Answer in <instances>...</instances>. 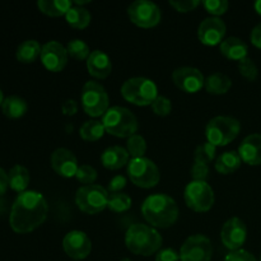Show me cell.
I'll use <instances>...</instances> for the list:
<instances>
[{
	"mask_svg": "<svg viewBox=\"0 0 261 261\" xmlns=\"http://www.w3.org/2000/svg\"><path fill=\"white\" fill-rule=\"evenodd\" d=\"M82 107L91 117L103 116L110 109V99L106 89L101 83L94 81L87 82L81 94Z\"/></svg>",
	"mask_w": 261,
	"mask_h": 261,
	"instance_id": "obj_7",
	"label": "cell"
},
{
	"mask_svg": "<svg viewBox=\"0 0 261 261\" xmlns=\"http://www.w3.org/2000/svg\"><path fill=\"white\" fill-rule=\"evenodd\" d=\"M241 124L231 116H216L205 126V137L214 147H224L233 142L240 134Z\"/></svg>",
	"mask_w": 261,
	"mask_h": 261,
	"instance_id": "obj_6",
	"label": "cell"
},
{
	"mask_svg": "<svg viewBox=\"0 0 261 261\" xmlns=\"http://www.w3.org/2000/svg\"><path fill=\"white\" fill-rule=\"evenodd\" d=\"M221 54L229 60L241 61L249 55V47L239 37H229L221 43Z\"/></svg>",
	"mask_w": 261,
	"mask_h": 261,
	"instance_id": "obj_22",
	"label": "cell"
},
{
	"mask_svg": "<svg viewBox=\"0 0 261 261\" xmlns=\"http://www.w3.org/2000/svg\"><path fill=\"white\" fill-rule=\"evenodd\" d=\"M247 237L246 224L242 219L233 217L223 224L221 231V240L224 246L231 251L241 250Z\"/></svg>",
	"mask_w": 261,
	"mask_h": 261,
	"instance_id": "obj_13",
	"label": "cell"
},
{
	"mask_svg": "<svg viewBox=\"0 0 261 261\" xmlns=\"http://www.w3.org/2000/svg\"><path fill=\"white\" fill-rule=\"evenodd\" d=\"M213 246L211 240L204 234L190 236L180 250V261H211Z\"/></svg>",
	"mask_w": 261,
	"mask_h": 261,
	"instance_id": "obj_12",
	"label": "cell"
},
{
	"mask_svg": "<svg viewBox=\"0 0 261 261\" xmlns=\"http://www.w3.org/2000/svg\"><path fill=\"white\" fill-rule=\"evenodd\" d=\"M216 153L217 147H214V145L211 144L209 142H205L196 147L195 153H194V161L198 163H205V165H209V163L216 158Z\"/></svg>",
	"mask_w": 261,
	"mask_h": 261,
	"instance_id": "obj_34",
	"label": "cell"
},
{
	"mask_svg": "<svg viewBox=\"0 0 261 261\" xmlns=\"http://www.w3.org/2000/svg\"><path fill=\"white\" fill-rule=\"evenodd\" d=\"M3 114L9 119H18L22 117L27 112L28 105L25 99H23L19 96H9L4 98V102L2 105Z\"/></svg>",
	"mask_w": 261,
	"mask_h": 261,
	"instance_id": "obj_26",
	"label": "cell"
},
{
	"mask_svg": "<svg viewBox=\"0 0 261 261\" xmlns=\"http://www.w3.org/2000/svg\"><path fill=\"white\" fill-rule=\"evenodd\" d=\"M37 7L43 14L50 17H61L68 13L71 8V2L69 0H38Z\"/></svg>",
	"mask_w": 261,
	"mask_h": 261,
	"instance_id": "obj_29",
	"label": "cell"
},
{
	"mask_svg": "<svg viewBox=\"0 0 261 261\" xmlns=\"http://www.w3.org/2000/svg\"><path fill=\"white\" fill-rule=\"evenodd\" d=\"M105 133L106 130H105L103 124L98 120H88L79 129V135L82 139L87 142H97L103 137Z\"/></svg>",
	"mask_w": 261,
	"mask_h": 261,
	"instance_id": "obj_30",
	"label": "cell"
},
{
	"mask_svg": "<svg viewBox=\"0 0 261 261\" xmlns=\"http://www.w3.org/2000/svg\"><path fill=\"white\" fill-rule=\"evenodd\" d=\"M102 124L106 133L117 138H130L138 132L137 116L126 107H110L102 116Z\"/></svg>",
	"mask_w": 261,
	"mask_h": 261,
	"instance_id": "obj_4",
	"label": "cell"
},
{
	"mask_svg": "<svg viewBox=\"0 0 261 261\" xmlns=\"http://www.w3.org/2000/svg\"><path fill=\"white\" fill-rule=\"evenodd\" d=\"M121 94L127 102L137 106H152L158 97V88L152 79L144 76H134L124 82Z\"/></svg>",
	"mask_w": 261,
	"mask_h": 261,
	"instance_id": "obj_5",
	"label": "cell"
},
{
	"mask_svg": "<svg viewBox=\"0 0 261 261\" xmlns=\"http://www.w3.org/2000/svg\"><path fill=\"white\" fill-rule=\"evenodd\" d=\"M209 176V166L205 163L195 162L191 167V177L193 181H205Z\"/></svg>",
	"mask_w": 261,
	"mask_h": 261,
	"instance_id": "obj_40",
	"label": "cell"
},
{
	"mask_svg": "<svg viewBox=\"0 0 261 261\" xmlns=\"http://www.w3.org/2000/svg\"><path fill=\"white\" fill-rule=\"evenodd\" d=\"M110 193L101 185H86L76 190L75 204L83 213L98 214L107 208Z\"/></svg>",
	"mask_w": 261,
	"mask_h": 261,
	"instance_id": "obj_9",
	"label": "cell"
},
{
	"mask_svg": "<svg viewBox=\"0 0 261 261\" xmlns=\"http://www.w3.org/2000/svg\"><path fill=\"white\" fill-rule=\"evenodd\" d=\"M61 111L66 116H73L78 112V103L74 99H66L63 105H61Z\"/></svg>",
	"mask_w": 261,
	"mask_h": 261,
	"instance_id": "obj_44",
	"label": "cell"
},
{
	"mask_svg": "<svg viewBox=\"0 0 261 261\" xmlns=\"http://www.w3.org/2000/svg\"><path fill=\"white\" fill-rule=\"evenodd\" d=\"M127 176L135 186L143 189L154 188L161 178L157 165L147 157L132 158L127 163Z\"/></svg>",
	"mask_w": 261,
	"mask_h": 261,
	"instance_id": "obj_8",
	"label": "cell"
},
{
	"mask_svg": "<svg viewBox=\"0 0 261 261\" xmlns=\"http://www.w3.org/2000/svg\"><path fill=\"white\" fill-rule=\"evenodd\" d=\"M251 42L257 48H261V23L255 25L254 30L251 31Z\"/></svg>",
	"mask_w": 261,
	"mask_h": 261,
	"instance_id": "obj_45",
	"label": "cell"
},
{
	"mask_svg": "<svg viewBox=\"0 0 261 261\" xmlns=\"http://www.w3.org/2000/svg\"><path fill=\"white\" fill-rule=\"evenodd\" d=\"M254 7H255V10H256L257 14L261 15V0H257V2L254 4Z\"/></svg>",
	"mask_w": 261,
	"mask_h": 261,
	"instance_id": "obj_47",
	"label": "cell"
},
{
	"mask_svg": "<svg viewBox=\"0 0 261 261\" xmlns=\"http://www.w3.org/2000/svg\"><path fill=\"white\" fill-rule=\"evenodd\" d=\"M129 157L130 154L127 153V149L120 145H114L103 150L101 155V162L107 170L116 171L129 163Z\"/></svg>",
	"mask_w": 261,
	"mask_h": 261,
	"instance_id": "obj_21",
	"label": "cell"
},
{
	"mask_svg": "<svg viewBox=\"0 0 261 261\" xmlns=\"http://www.w3.org/2000/svg\"><path fill=\"white\" fill-rule=\"evenodd\" d=\"M75 177L79 182L84 184V186L93 185L94 181L97 180V171L89 165H82L76 171Z\"/></svg>",
	"mask_w": 261,
	"mask_h": 261,
	"instance_id": "obj_36",
	"label": "cell"
},
{
	"mask_svg": "<svg viewBox=\"0 0 261 261\" xmlns=\"http://www.w3.org/2000/svg\"><path fill=\"white\" fill-rule=\"evenodd\" d=\"M152 110L158 116H167L172 110V102L165 96H158L152 103Z\"/></svg>",
	"mask_w": 261,
	"mask_h": 261,
	"instance_id": "obj_37",
	"label": "cell"
},
{
	"mask_svg": "<svg viewBox=\"0 0 261 261\" xmlns=\"http://www.w3.org/2000/svg\"><path fill=\"white\" fill-rule=\"evenodd\" d=\"M155 261H180V254L173 249L160 250L155 255Z\"/></svg>",
	"mask_w": 261,
	"mask_h": 261,
	"instance_id": "obj_43",
	"label": "cell"
},
{
	"mask_svg": "<svg viewBox=\"0 0 261 261\" xmlns=\"http://www.w3.org/2000/svg\"><path fill=\"white\" fill-rule=\"evenodd\" d=\"M87 69L93 78L106 79L112 71V61L105 51L93 50L87 59Z\"/></svg>",
	"mask_w": 261,
	"mask_h": 261,
	"instance_id": "obj_19",
	"label": "cell"
},
{
	"mask_svg": "<svg viewBox=\"0 0 261 261\" xmlns=\"http://www.w3.org/2000/svg\"><path fill=\"white\" fill-rule=\"evenodd\" d=\"M184 199H185L186 205L191 211L198 212V213L211 211L216 200L213 189L205 181H191L190 184H188L185 188Z\"/></svg>",
	"mask_w": 261,
	"mask_h": 261,
	"instance_id": "obj_10",
	"label": "cell"
},
{
	"mask_svg": "<svg viewBox=\"0 0 261 261\" xmlns=\"http://www.w3.org/2000/svg\"><path fill=\"white\" fill-rule=\"evenodd\" d=\"M142 214L153 228H168L178 218V205L167 194H153L142 204Z\"/></svg>",
	"mask_w": 261,
	"mask_h": 261,
	"instance_id": "obj_2",
	"label": "cell"
},
{
	"mask_svg": "<svg viewBox=\"0 0 261 261\" xmlns=\"http://www.w3.org/2000/svg\"><path fill=\"white\" fill-rule=\"evenodd\" d=\"M9 188L17 193H24L30 184V171L22 165H15L10 168L9 173Z\"/></svg>",
	"mask_w": 261,
	"mask_h": 261,
	"instance_id": "obj_23",
	"label": "cell"
},
{
	"mask_svg": "<svg viewBox=\"0 0 261 261\" xmlns=\"http://www.w3.org/2000/svg\"><path fill=\"white\" fill-rule=\"evenodd\" d=\"M260 261H261V257H260Z\"/></svg>",
	"mask_w": 261,
	"mask_h": 261,
	"instance_id": "obj_50",
	"label": "cell"
},
{
	"mask_svg": "<svg viewBox=\"0 0 261 261\" xmlns=\"http://www.w3.org/2000/svg\"><path fill=\"white\" fill-rule=\"evenodd\" d=\"M172 81L176 87L186 93H196L205 84V78L199 69L193 66H181L172 73Z\"/></svg>",
	"mask_w": 261,
	"mask_h": 261,
	"instance_id": "obj_14",
	"label": "cell"
},
{
	"mask_svg": "<svg viewBox=\"0 0 261 261\" xmlns=\"http://www.w3.org/2000/svg\"><path fill=\"white\" fill-rule=\"evenodd\" d=\"M65 254L74 260H83L91 254L92 241L88 234L82 231H70L63 240Z\"/></svg>",
	"mask_w": 261,
	"mask_h": 261,
	"instance_id": "obj_16",
	"label": "cell"
},
{
	"mask_svg": "<svg viewBox=\"0 0 261 261\" xmlns=\"http://www.w3.org/2000/svg\"><path fill=\"white\" fill-rule=\"evenodd\" d=\"M3 102H4V94H3L2 89H0V106L3 105Z\"/></svg>",
	"mask_w": 261,
	"mask_h": 261,
	"instance_id": "obj_48",
	"label": "cell"
},
{
	"mask_svg": "<svg viewBox=\"0 0 261 261\" xmlns=\"http://www.w3.org/2000/svg\"><path fill=\"white\" fill-rule=\"evenodd\" d=\"M130 20L138 27L152 28L160 23L162 13L155 3L149 0H137L127 8Z\"/></svg>",
	"mask_w": 261,
	"mask_h": 261,
	"instance_id": "obj_11",
	"label": "cell"
},
{
	"mask_svg": "<svg viewBox=\"0 0 261 261\" xmlns=\"http://www.w3.org/2000/svg\"><path fill=\"white\" fill-rule=\"evenodd\" d=\"M8 188H9V177H8V173L0 167V195L5 194Z\"/></svg>",
	"mask_w": 261,
	"mask_h": 261,
	"instance_id": "obj_46",
	"label": "cell"
},
{
	"mask_svg": "<svg viewBox=\"0 0 261 261\" xmlns=\"http://www.w3.org/2000/svg\"><path fill=\"white\" fill-rule=\"evenodd\" d=\"M170 5L175 8L177 12L188 13L196 9L200 5V2L199 0H171Z\"/></svg>",
	"mask_w": 261,
	"mask_h": 261,
	"instance_id": "obj_39",
	"label": "cell"
},
{
	"mask_svg": "<svg viewBox=\"0 0 261 261\" xmlns=\"http://www.w3.org/2000/svg\"><path fill=\"white\" fill-rule=\"evenodd\" d=\"M127 153L132 155L133 158H140L144 157L145 152H147V142L144 138L139 134H134L130 138H127Z\"/></svg>",
	"mask_w": 261,
	"mask_h": 261,
	"instance_id": "obj_33",
	"label": "cell"
},
{
	"mask_svg": "<svg viewBox=\"0 0 261 261\" xmlns=\"http://www.w3.org/2000/svg\"><path fill=\"white\" fill-rule=\"evenodd\" d=\"M232 87V81L228 75L223 73H213L205 79L204 88L211 94H224Z\"/></svg>",
	"mask_w": 261,
	"mask_h": 261,
	"instance_id": "obj_25",
	"label": "cell"
},
{
	"mask_svg": "<svg viewBox=\"0 0 261 261\" xmlns=\"http://www.w3.org/2000/svg\"><path fill=\"white\" fill-rule=\"evenodd\" d=\"M242 160L240 157L239 152L234 150H229V152H224L217 158L216 161V170L222 175H229L233 173L234 171L239 170L241 166Z\"/></svg>",
	"mask_w": 261,
	"mask_h": 261,
	"instance_id": "obj_24",
	"label": "cell"
},
{
	"mask_svg": "<svg viewBox=\"0 0 261 261\" xmlns=\"http://www.w3.org/2000/svg\"><path fill=\"white\" fill-rule=\"evenodd\" d=\"M226 23L218 17L205 18L199 24L198 37L201 43L206 46L221 45L226 35Z\"/></svg>",
	"mask_w": 261,
	"mask_h": 261,
	"instance_id": "obj_17",
	"label": "cell"
},
{
	"mask_svg": "<svg viewBox=\"0 0 261 261\" xmlns=\"http://www.w3.org/2000/svg\"><path fill=\"white\" fill-rule=\"evenodd\" d=\"M66 51H68V55L75 59V60H87L92 53L89 50L88 45L83 40H79V38H74V40L69 41L68 45H66Z\"/></svg>",
	"mask_w": 261,
	"mask_h": 261,
	"instance_id": "obj_32",
	"label": "cell"
},
{
	"mask_svg": "<svg viewBox=\"0 0 261 261\" xmlns=\"http://www.w3.org/2000/svg\"><path fill=\"white\" fill-rule=\"evenodd\" d=\"M239 70L244 78H246L247 81H255L259 75V69H257L256 64L251 60V59L247 56L244 60L239 61Z\"/></svg>",
	"mask_w": 261,
	"mask_h": 261,
	"instance_id": "obj_35",
	"label": "cell"
},
{
	"mask_svg": "<svg viewBox=\"0 0 261 261\" xmlns=\"http://www.w3.org/2000/svg\"><path fill=\"white\" fill-rule=\"evenodd\" d=\"M130 206H132V198L127 194H110L109 204H107V208L110 211L115 212V213H124V212L129 211Z\"/></svg>",
	"mask_w": 261,
	"mask_h": 261,
	"instance_id": "obj_31",
	"label": "cell"
},
{
	"mask_svg": "<svg viewBox=\"0 0 261 261\" xmlns=\"http://www.w3.org/2000/svg\"><path fill=\"white\" fill-rule=\"evenodd\" d=\"M51 167L61 177L70 178L76 175L79 165L71 150L66 148H58L51 154Z\"/></svg>",
	"mask_w": 261,
	"mask_h": 261,
	"instance_id": "obj_18",
	"label": "cell"
},
{
	"mask_svg": "<svg viewBox=\"0 0 261 261\" xmlns=\"http://www.w3.org/2000/svg\"><path fill=\"white\" fill-rule=\"evenodd\" d=\"M48 204L38 191L25 190L18 194L9 216L10 227L17 233H30L47 218Z\"/></svg>",
	"mask_w": 261,
	"mask_h": 261,
	"instance_id": "obj_1",
	"label": "cell"
},
{
	"mask_svg": "<svg viewBox=\"0 0 261 261\" xmlns=\"http://www.w3.org/2000/svg\"><path fill=\"white\" fill-rule=\"evenodd\" d=\"M162 242L163 240L160 232L148 224H133L127 228L125 234V245L127 250L142 256H150L160 251Z\"/></svg>",
	"mask_w": 261,
	"mask_h": 261,
	"instance_id": "obj_3",
	"label": "cell"
},
{
	"mask_svg": "<svg viewBox=\"0 0 261 261\" xmlns=\"http://www.w3.org/2000/svg\"><path fill=\"white\" fill-rule=\"evenodd\" d=\"M65 19L70 27L83 30V28L88 27L92 17L88 9L81 7V5H75L68 10V13L65 14Z\"/></svg>",
	"mask_w": 261,
	"mask_h": 261,
	"instance_id": "obj_28",
	"label": "cell"
},
{
	"mask_svg": "<svg viewBox=\"0 0 261 261\" xmlns=\"http://www.w3.org/2000/svg\"><path fill=\"white\" fill-rule=\"evenodd\" d=\"M121 261H134V260L129 259V257H124V259H121Z\"/></svg>",
	"mask_w": 261,
	"mask_h": 261,
	"instance_id": "obj_49",
	"label": "cell"
},
{
	"mask_svg": "<svg viewBox=\"0 0 261 261\" xmlns=\"http://www.w3.org/2000/svg\"><path fill=\"white\" fill-rule=\"evenodd\" d=\"M41 51H42V46L37 42L36 40H27L23 41L17 48V56L18 61L24 64L33 63L38 56H41Z\"/></svg>",
	"mask_w": 261,
	"mask_h": 261,
	"instance_id": "obj_27",
	"label": "cell"
},
{
	"mask_svg": "<svg viewBox=\"0 0 261 261\" xmlns=\"http://www.w3.org/2000/svg\"><path fill=\"white\" fill-rule=\"evenodd\" d=\"M125 186H126V178L121 175H117V176H115V177L111 178L107 191H109L110 194L121 193V190L125 188Z\"/></svg>",
	"mask_w": 261,
	"mask_h": 261,
	"instance_id": "obj_42",
	"label": "cell"
},
{
	"mask_svg": "<svg viewBox=\"0 0 261 261\" xmlns=\"http://www.w3.org/2000/svg\"><path fill=\"white\" fill-rule=\"evenodd\" d=\"M203 5L206 12L211 13L213 17H217V15L224 14L228 9L229 4L227 0H205L203 2Z\"/></svg>",
	"mask_w": 261,
	"mask_h": 261,
	"instance_id": "obj_38",
	"label": "cell"
},
{
	"mask_svg": "<svg viewBox=\"0 0 261 261\" xmlns=\"http://www.w3.org/2000/svg\"><path fill=\"white\" fill-rule=\"evenodd\" d=\"M239 154L242 162L247 165H261V134L247 135L240 144Z\"/></svg>",
	"mask_w": 261,
	"mask_h": 261,
	"instance_id": "obj_20",
	"label": "cell"
},
{
	"mask_svg": "<svg viewBox=\"0 0 261 261\" xmlns=\"http://www.w3.org/2000/svg\"><path fill=\"white\" fill-rule=\"evenodd\" d=\"M224 261H257L255 259L251 252L246 250H237V251H231L226 256Z\"/></svg>",
	"mask_w": 261,
	"mask_h": 261,
	"instance_id": "obj_41",
	"label": "cell"
},
{
	"mask_svg": "<svg viewBox=\"0 0 261 261\" xmlns=\"http://www.w3.org/2000/svg\"><path fill=\"white\" fill-rule=\"evenodd\" d=\"M68 51L58 41H48L42 46L41 61L47 70L59 73L68 64Z\"/></svg>",
	"mask_w": 261,
	"mask_h": 261,
	"instance_id": "obj_15",
	"label": "cell"
}]
</instances>
